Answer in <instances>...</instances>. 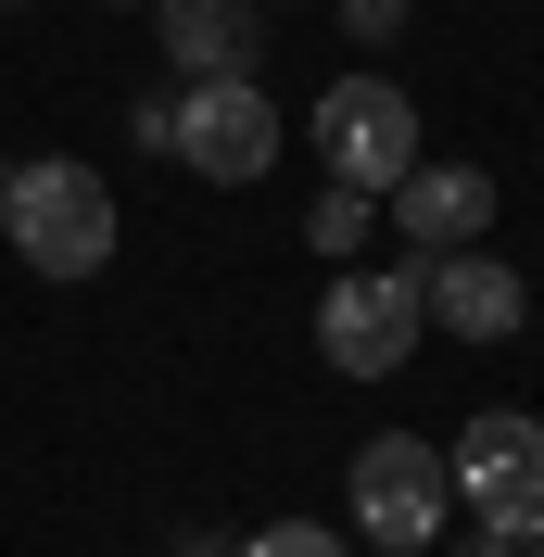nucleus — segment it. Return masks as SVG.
Masks as SVG:
<instances>
[{"label":"nucleus","mask_w":544,"mask_h":557,"mask_svg":"<svg viewBox=\"0 0 544 557\" xmlns=\"http://www.w3.org/2000/svg\"><path fill=\"white\" fill-rule=\"evenodd\" d=\"M418 330H431L418 267H330V292H317V355H330L342 381H393L418 355Z\"/></svg>","instance_id":"7ed1b4c3"},{"label":"nucleus","mask_w":544,"mask_h":557,"mask_svg":"<svg viewBox=\"0 0 544 557\" xmlns=\"http://www.w3.org/2000/svg\"><path fill=\"white\" fill-rule=\"evenodd\" d=\"M418 305H431V330H456V343H519V317H532V292H519V267H494V253H418Z\"/></svg>","instance_id":"0eeeda50"},{"label":"nucleus","mask_w":544,"mask_h":557,"mask_svg":"<svg viewBox=\"0 0 544 557\" xmlns=\"http://www.w3.org/2000/svg\"><path fill=\"white\" fill-rule=\"evenodd\" d=\"M305 139H317V165H330L342 190H393V177L431 152V139H418V102L393 76H330L317 114H305Z\"/></svg>","instance_id":"20e7f679"},{"label":"nucleus","mask_w":544,"mask_h":557,"mask_svg":"<svg viewBox=\"0 0 544 557\" xmlns=\"http://www.w3.org/2000/svg\"><path fill=\"white\" fill-rule=\"evenodd\" d=\"M114 177L102 165H0V242L26 253L38 278H89V267H114Z\"/></svg>","instance_id":"f257e3e1"},{"label":"nucleus","mask_w":544,"mask_h":557,"mask_svg":"<svg viewBox=\"0 0 544 557\" xmlns=\"http://www.w3.org/2000/svg\"><path fill=\"white\" fill-rule=\"evenodd\" d=\"M165 114H177V165L215 177V190H254V177L279 165V139H292V127H279V102L254 89V76H190Z\"/></svg>","instance_id":"423d86ee"},{"label":"nucleus","mask_w":544,"mask_h":557,"mask_svg":"<svg viewBox=\"0 0 544 557\" xmlns=\"http://www.w3.org/2000/svg\"><path fill=\"white\" fill-rule=\"evenodd\" d=\"M240 557H355V545H342L330 520H267V532H254Z\"/></svg>","instance_id":"9b49d317"},{"label":"nucleus","mask_w":544,"mask_h":557,"mask_svg":"<svg viewBox=\"0 0 544 557\" xmlns=\"http://www.w3.org/2000/svg\"><path fill=\"white\" fill-rule=\"evenodd\" d=\"M380 215H393L418 253H469L481 228H494V177H481V165H431V152H418V165L380 190Z\"/></svg>","instance_id":"6e6552de"},{"label":"nucleus","mask_w":544,"mask_h":557,"mask_svg":"<svg viewBox=\"0 0 544 557\" xmlns=\"http://www.w3.org/2000/svg\"><path fill=\"white\" fill-rule=\"evenodd\" d=\"M102 13H152V0H102Z\"/></svg>","instance_id":"4468645a"},{"label":"nucleus","mask_w":544,"mask_h":557,"mask_svg":"<svg viewBox=\"0 0 544 557\" xmlns=\"http://www.w3.org/2000/svg\"><path fill=\"white\" fill-rule=\"evenodd\" d=\"M443 469H456V507L481 532H544V418L532 406H481Z\"/></svg>","instance_id":"39448f33"},{"label":"nucleus","mask_w":544,"mask_h":557,"mask_svg":"<svg viewBox=\"0 0 544 557\" xmlns=\"http://www.w3.org/2000/svg\"><path fill=\"white\" fill-rule=\"evenodd\" d=\"M443 520H456V469H443L431 431H368L355 444V532L380 557H431Z\"/></svg>","instance_id":"f03ea898"},{"label":"nucleus","mask_w":544,"mask_h":557,"mask_svg":"<svg viewBox=\"0 0 544 557\" xmlns=\"http://www.w3.org/2000/svg\"><path fill=\"white\" fill-rule=\"evenodd\" d=\"M305 242L330 253V267H355V253L380 242V190H342V177H330V190H317V215H305Z\"/></svg>","instance_id":"9d476101"},{"label":"nucleus","mask_w":544,"mask_h":557,"mask_svg":"<svg viewBox=\"0 0 544 557\" xmlns=\"http://www.w3.org/2000/svg\"><path fill=\"white\" fill-rule=\"evenodd\" d=\"M456 557H544V532H469Z\"/></svg>","instance_id":"ddd939ff"},{"label":"nucleus","mask_w":544,"mask_h":557,"mask_svg":"<svg viewBox=\"0 0 544 557\" xmlns=\"http://www.w3.org/2000/svg\"><path fill=\"white\" fill-rule=\"evenodd\" d=\"M355 13V38H406V0H342Z\"/></svg>","instance_id":"f8f14e48"},{"label":"nucleus","mask_w":544,"mask_h":557,"mask_svg":"<svg viewBox=\"0 0 544 557\" xmlns=\"http://www.w3.org/2000/svg\"><path fill=\"white\" fill-rule=\"evenodd\" d=\"M152 38L177 76H254V0H152Z\"/></svg>","instance_id":"1a4fd4ad"}]
</instances>
